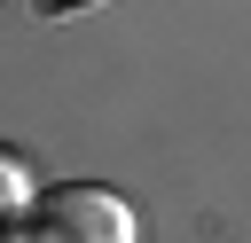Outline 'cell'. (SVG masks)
<instances>
[{"instance_id": "cell-1", "label": "cell", "mask_w": 251, "mask_h": 243, "mask_svg": "<svg viewBox=\"0 0 251 243\" xmlns=\"http://www.w3.org/2000/svg\"><path fill=\"white\" fill-rule=\"evenodd\" d=\"M31 235L39 243H141V219H133L126 196H110L94 180H63V188L39 196Z\"/></svg>"}, {"instance_id": "cell-2", "label": "cell", "mask_w": 251, "mask_h": 243, "mask_svg": "<svg viewBox=\"0 0 251 243\" xmlns=\"http://www.w3.org/2000/svg\"><path fill=\"white\" fill-rule=\"evenodd\" d=\"M24 196H31L24 157H16V149H0V219H16V212H24Z\"/></svg>"}]
</instances>
